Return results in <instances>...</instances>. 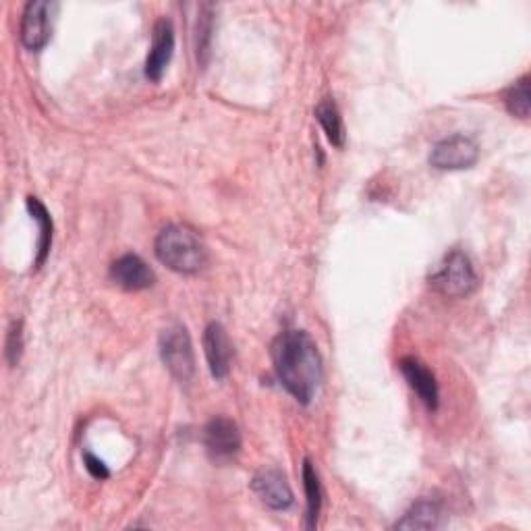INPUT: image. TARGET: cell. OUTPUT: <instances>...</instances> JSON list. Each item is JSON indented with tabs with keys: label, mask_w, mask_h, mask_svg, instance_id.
Masks as SVG:
<instances>
[{
	"label": "cell",
	"mask_w": 531,
	"mask_h": 531,
	"mask_svg": "<svg viewBox=\"0 0 531 531\" xmlns=\"http://www.w3.org/2000/svg\"><path fill=\"white\" fill-rule=\"evenodd\" d=\"M430 285L446 299H465L475 293L480 281L469 256L463 254L461 249H455L451 254H446L432 270Z\"/></svg>",
	"instance_id": "obj_3"
},
{
	"label": "cell",
	"mask_w": 531,
	"mask_h": 531,
	"mask_svg": "<svg viewBox=\"0 0 531 531\" xmlns=\"http://www.w3.org/2000/svg\"><path fill=\"white\" fill-rule=\"evenodd\" d=\"M204 444L208 455L216 461H227L241 451L239 426L229 417H214L204 428Z\"/></svg>",
	"instance_id": "obj_7"
},
{
	"label": "cell",
	"mask_w": 531,
	"mask_h": 531,
	"mask_svg": "<svg viewBox=\"0 0 531 531\" xmlns=\"http://www.w3.org/2000/svg\"><path fill=\"white\" fill-rule=\"evenodd\" d=\"M316 119L320 123V127L324 129L328 142L334 148H343L345 146V125H343V117L339 113V106L332 98H324L320 100V104L316 106Z\"/></svg>",
	"instance_id": "obj_14"
},
{
	"label": "cell",
	"mask_w": 531,
	"mask_h": 531,
	"mask_svg": "<svg viewBox=\"0 0 531 531\" xmlns=\"http://www.w3.org/2000/svg\"><path fill=\"white\" fill-rule=\"evenodd\" d=\"M480 160V148L467 135L444 137L434 146L430 164L438 171H465Z\"/></svg>",
	"instance_id": "obj_5"
},
{
	"label": "cell",
	"mask_w": 531,
	"mask_h": 531,
	"mask_svg": "<svg viewBox=\"0 0 531 531\" xmlns=\"http://www.w3.org/2000/svg\"><path fill=\"white\" fill-rule=\"evenodd\" d=\"M156 258L179 274L200 272L208 262V249L200 235L183 225H169L156 237Z\"/></svg>",
	"instance_id": "obj_2"
},
{
	"label": "cell",
	"mask_w": 531,
	"mask_h": 531,
	"mask_svg": "<svg viewBox=\"0 0 531 531\" xmlns=\"http://www.w3.org/2000/svg\"><path fill=\"white\" fill-rule=\"evenodd\" d=\"M251 488H254L258 498L272 511H287L293 505V490L281 471H260L256 478L251 480Z\"/></svg>",
	"instance_id": "obj_10"
},
{
	"label": "cell",
	"mask_w": 531,
	"mask_h": 531,
	"mask_svg": "<svg viewBox=\"0 0 531 531\" xmlns=\"http://www.w3.org/2000/svg\"><path fill=\"white\" fill-rule=\"evenodd\" d=\"M505 104L509 108V113L527 119L529 117V108H531V92H529V75H523L517 79L513 86L505 94Z\"/></svg>",
	"instance_id": "obj_17"
},
{
	"label": "cell",
	"mask_w": 531,
	"mask_h": 531,
	"mask_svg": "<svg viewBox=\"0 0 531 531\" xmlns=\"http://www.w3.org/2000/svg\"><path fill=\"white\" fill-rule=\"evenodd\" d=\"M83 465H86L88 473L92 475L94 480H106L108 475H110V471H108V467L104 465V461H100V459H98L96 455H92V453H83Z\"/></svg>",
	"instance_id": "obj_19"
},
{
	"label": "cell",
	"mask_w": 531,
	"mask_h": 531,
	"mask_svg": "<svg viewBox=\"0 0 531 531\" xmlns=\"http://www.w3.org/2000/svg\"><path fill=\"white\" fill-rule=\"evenodd\" d=\"M110 278L125 291H144L156 281L152 268L135 254H127L110 266Z\"/></svg>",
	"instance_id": "obj_12"
},
{
	"label": "cell",
	"mask_w": 531,
	"mask_h": 531,
	"mask_svg": "<svg viewBox=\"0 0 531 531\" xmlns=\"http://www.w3.org/2000/svg\"><path fill=\"white\" fill-rule=\"evenodd\" d=\"M54 11H57V5L44 3V0L27 3L21 17V42L27 50L40 52L50 42Z\"/></svg>",
	"instance_id": "obj_6"
},
{
	"label": "cell",
	"mask_w": 531,
	"mask_h": 531,
	"mask_svg": "<svg viewBox=\"0 0 531 531\" xmlns=\"http://www.w3.org/2000/svg\"><path fill=\"white\" fill-rule=\"evenodd\" d=\"M175 52V27L173 23L162 17L154 23L152 30V46L146 59V77L150 81H160L166 67H169Z\"/></svg>",
	"instance_id": "obj_8"
},
{
	"label": "cell",
	"mask_w": 531,
	"mask_h": 531,
	"mask_svg": "<svg viewBox=\"0 0 531 531\" xmlns=\"http://www.w3.org/2000/svg\"><path fill=\"white\" fill-rule=\"evenodd\" d=\"M204 353L208 359L210 374L216 380H225L231 372V361H233V345L229 341V334L220 322L208 324L204 332Z\"/></svg>",
	"instance_id": "obj_9"
},
{
	"label": "cell",
	"mask_w": 531,
	"mask_h": 531,
	"mask_svg": "<svg viewBox=\"0 0 531 531\" xmlns=\"http://www.w3.org/2000/svg\"><path fill=\"white\" fill-rule=\"evenodd\" d=\"M444 513L442 505L434 498H419L413 502L411 509L395 523V529H438L442 525Z\"/></svg>",
	"instance_id": "obj_13"
},
{
	"label": "cell",
	"mask_w": 531,
	"mask_h": 531,
	"mask_svg": "<svg viewBox=\"0 0 531 531\" xmlns=\"http://www.w3.org/2000/svg\"><path fill=\"white\" fill-rule=\"evenodd\" d=\"M27 210H30L32 218L38 222L40 227V239H38V256H36V268H42L44 262L48 260L50 256V247H52V231H54V225H52V218L46 210V206L34 198V195H30L25 202Z\"/></svg>",
	"instance_id": "obj_16"
},
{
	"label": "cell",
	"mask_w": 531,
	"mask_h": 531,
	"mask_svg": "<svg viewBox=\"0 0 531 531\" xmlns=\"http://www.w3.org/2000/svg\"><path fill=\"white\" fill-rule=\"evenodd\" d=\"M274 372L287 393L301 405H310L322 382V357L305 330H287L272 343Z\"/></svg>",
	"instance_id": "obj_1"
},
{
	"label": "cell",
	"mask_w": 531,
	"mask_h": 531,
	"mask_svg": "<svg viewBox=\"0 0 531 531\" xmlns=\"http://www.w3.org/2000/svg\"><path fill=\"white\" fill-rule=\"evenodd\" d=\"M399 368L403 378L407 380V384L413 388V393L419 397L430 411L438 409V401H440V390H438V382L436 376L424 366L422 361L415 359V357H403L399 361Z\"/></svg>",
	"instance_id": "obj_11"
},
{
	"label": "cell",
	"mask_w": 531,
	"mask_h": 531,
	"mask_svg": "<svg viewBox=\"0 0 531 531\" xmlns=\"http://www.w3.org/2000/svg\"><path fill=\"white\" fill-rule=\"evenodd\" d=\"M21 351H23L21 322H13V326L9 328V337H7V359H9L11 366H17Z\"/></svg>",
	"instance_id": "obj_18"
},
{
	"label": "cell",
	"mask_w": 531,
	"mask_h": 531,
	"mask_svg": "<svg viewBox=\"0 0 531 531\" xmlns=\"http://www.w3.org/2000/svg\"><path fill=\"white\" fill-rule=\"evenodd\" d=\"M303 488L307 496V529H316L322 513V484L310 459L303 461Z\"/></svg>",
	"instance_id": "obj_15"
},
{
	"label": "cell",
	"mask_w": 531,
	"mask_h": 531,
	"mask_svg": "<svg viewBox=\"0 0 531 531\" xmlns=\"http://www.w3.org/2000/svg\"><path fill=\"white\" fill-rule=\"evenodd\" d=\"M160 355L166 370L171 372V376L177 382L181 384L191 382V378L195 376V355L185 326L175 324L162 332Z\"/></svg>",
	"instance_id": "obj_4"
}]
</instances>
